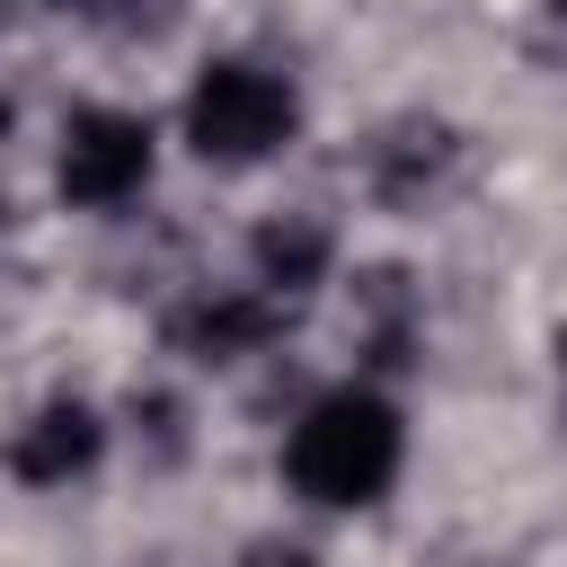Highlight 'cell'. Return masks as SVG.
I'll use <instances>...</instances> for the list:
<instances>
[{
	"instance_id": "obj_4",
	"label": "cell",
	"mask_w": 567,
	"mask_h": 567,
	"mask_svg": "<svg viewBox=\"0 0 567 567\" xmlns=\"http://www.w3.org/2000/svg\"><path fill=\"white\" fill-rule=\"evenodd\" d=\"M89 461H97V416H89L80 399L35 408V416L18 425V443H9V470H18L27 487H62V478H80Z\"/></svg>"
},
{
	"instance_id": "obj_7",
	"label": "cell",
	"mask_w": 567,
	"mask_h": 567,
	"mask_svg": "<svg viewBox=\"0 0 567 567\" xmlns=\"http://www.w3.org/2000/svg\"><path fill=\"white\" fill-rule=\"evenodd\" d=\"M257 275H266L275 292H310V284L328 275V221H310V213L266 221V230H257Z\"/></svg>"
},
{
	"instance_id": "obj_8",
	"label": "cell",
	"mask_w": 567,
	"mask_h": 567,
	"mask_svg": "<svg viewBox=\"0 0 567 567\" xmlns=\"http://www.w3.org/2000/svg\"><path fill=\"white\" fill-rule=\"evenodd\" d=\"M248 567H310V558H301V549H257Z\"/></svg>"
},
{
	"instance_id": "obj_1",
	"label": "cell",
	"mask_w": 567,
	"mask_h": 567,
	"mask_svg": "<svg viewBox=\"0 0 567 567\" xmlns=\"http://www.w3.org/2000/svg\"><path fill=\"white\" fill-rule=\"evenodd\" d=\"M284 470H292V487H301L310 505H372V496L399 478V416H390V399H372V390L319 399V408L292 425Z\"/></svg>"
},
{
	"instance_id": "obj_10",
	"label": "cell",
	"mask_w": 567,
	"mask_h": 567,
	"mask_svg": "<svg viewBox=\"0 0 567 567\" xmlns=\"http://www.w3.org/2000/svg\"><path fill=\"white\" fill-rule=\"evenodd\" d=\"M558 18H567V0H558Z\"/></svg>"
},
{
	"instance_id": "obj_6",
	"label": "cell",
	"mask_w": 567,
	"mask_h": 567,
	"mask_svg": "<svg viewBox=\"0 0 567 567\" xmlns=\"http://www.w3.org/2000/svg\"><path fill=\"white\" fill-rule=\"evenodd\" d=\"M443 159H452V133H443V124H399V133L372 142V186H381L390 204H408V195H425V186L443 177Z\"/></svg>"
},
{
	"instance_id": "obj_5",
	"label": "cell",
	"mask_w": 567,
	"mask_h": 567,
	"mask_svg": "<svg viewBox=\"0 0 567 567\" xmlns=\"http://www.w3.org/2000/svg\"><path fill=\"white\" fill-rule=\"evenodd\" d=\"M275 328H284V310L266 292H213V301H195L177 319V346L204 354V363H230V354H257Z\"/></svg>"
},
{
	"instance_id": "obj_3",
	"label": "cell",
	"mask_w": 567,
	"mask_h": 567,
	"mask_svg": "<svg viewBox=\"0 0 567 567\" xmlns=\"http://www.w3.org/2000/svg\"><path fill=\"white\" fill-rule=\"evenodd\" d=\"M151 177V124L115 106H80L62 124V195L71 204H124Z\"/></svg>"
},
{
	"instance_id": "obj_9",
	"label": "cell",
	"mask_w": 567,
	"mask_h": 567,
	"mask_svg": "<svg viewBox=\"0 0 567 567\" xmlns=\"http://www.w3.org/2000/svg\"><path fill=\"white\" fill-rule=\"evenodd\" d=\"M0 133H9V106H0Z\"/></svg>"
},
{
	"instance_id": "obj_2",
	"label": "cell",
	"mask_w": 567,
	"mask_h": 567,
	"mask_svg": "<svg viewBox=\"0 0 567 567\" xmlns=\"http://www.w3.org/2000/svg\"><path fill=\"white\" fill-rule=\"evenodd\" d=\"M284 133H292V89L275 71H257V62H213L195 80V97H186V142L204 159L239 168V159H266Z\"/></svg>"
}]
</instances>
